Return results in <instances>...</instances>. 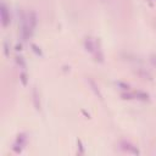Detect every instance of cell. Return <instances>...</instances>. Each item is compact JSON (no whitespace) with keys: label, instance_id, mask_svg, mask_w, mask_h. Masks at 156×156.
<instances>
[{"label":"cell","instance_id":"6da1fadb","mask_svg":"<svg viewBox=\"0 0 156 156\" xmlns=\"http://www.w3.org/2000/svg\"><path fill=\"white\" fill-rule=\"evenodd\" d=\"M0 14H1V23H3L4 27H6L7 25H9V22H10V15H9V12H7V7L4 3L1 4Z\"/></svg>","mask_w":156,"mask_h":156},{"label":"cell","instance_id":"7a4b0ae2","mask_svg":"<svg viewBox=\"0 0 156 156\" xmlns=\"http://www.w3.org/2000/svg\"><path fill=\"white\" fill-rule=\"evenodd\" d=\"M84 47L87 49V51L92 53V54H94L95 51H96V47H95V44L92 41L90 38H87V39L84 40Z\"/></svg>","mask_w":156,"mask_h":156},{"label":"cell","instance_id":"3957f363","mask_svg":"<svg viewBox=\"0 0 156 156\" xmlns=\"http://www.w3.org/2000/svg\"><path fill=\"white\" fill-rule=\"evenodd\" d=\"M121 145L123 146V149H124V150H127V151H129V152H133V154H139L138 149H137L136 146H133L132 144H129V143H127V142H122V143H121Z\"/></svg>","mask_w":156,"mask_h":156},{"label":"cell","instance_id":"277c9868","mask_svg":"<svg viewBox=\"0 0 156 156\" xmlns=\"http://www.w3.org/2000/svg\"><path fill=\"white\" fill-rule=\"evenodd\" d=\"M28 22H29V26H31V28H32V29H34L35 25H37V15H35V12H34V11H32V12L29 14V20H28Z\"/></svg>","mask_w":156,"mask_h":156},{"label":"cell","instance_id":"5b68a950","mask_svg":"<svg viewBox=\"0 0 156 156\" xmlns=\"http://www.w3.org/2000/svg\"><path fill=\"white\" fill-rule=\"evenodd\" d=\"M33 101H34V106L37 110H40V102H39V96L37 93V89H33Z\"/></svg>","mask_w":156,"mask_h":156},{"label":"cell","instance_id":"8992f818","mask_svg":"<svg viewBox=\"0 0 156 156\" xmlns=\"http://www.w3.org/2000/svg\"><path fill=\"white\" fill-rule=\"evenodd\" d=\"M134 96L137 99H140V100H149V94H146L144 92H140V90H137L134 93Z\"/></svg>","mask_w":156,"mask_h":156},{"label":"cell","instance_id":"52a82bcc","mask_svg":"<svg viewBox=\"0 0 156 156\" xmlns=\"http://www.w3.org/2000/svg\"><path fill=\"white\" fill-rule=\"evenodd\" d=\"M89 83H90V85H92V87H93V90H94V92H95V94L98 95V96H99V98H100V99H102L101 94H100V92H99V89L96 88V85H95V84H94V82L92 81V79H89Z\"/></svg>","mask_w":156,"mask_h":156},{"label":"cell","instance_id":"ba28073f","mask_svg":"<svg viewBox=\"0 0 156 156\" xmlns=\"http://www.w3.org/2000/svg\"><path fill=\"white\" fill-rule=\"evenodd\" d=\"M16 61H17V63H18L22 68H26V63H25V60H23L22 56H17V57H16Z\"/></svg>","mask_w":156,"mask_h":156},{"label":"cell","instance_id":"9c48e42d","mask_svg":"<svg viewBox=\"0 0 156 156\" xmlns=\"http://www.w3.org/2000/svg\"><path fill=\"white\" fill-rule=\"evenodd\" d=\"M20 78H21V82H22V84H23V85H26V84H27V75H26L25 72H21Z\"/></svg>","mask_w":156,"mask_h":156},{"label":"cell","instance_id":"30bf717a","mask_svg":"<svg viewBox=\"0 0 156 156\" xmlns=\"http://www.w3.org/2000/svg\"><path fill=\"white\" fill-rule=\"evenodd\" d=\"M32 48H33V51L35 53V54H38V55H40V56H43V53H41V50H40V48H38L35 44H32Z\"/></svg>","mask_w":156,"mask_h":156},{"label":"cell","instance_id":"8fae6325","mask_svg":"<svg viewBox=\"0 0 156 156\" xmlns=\"http://www.w3.org/2000/svg\"><path fill=\"white\" fill-rule=\"evenodd\" d=\"M118 87H121V89H124V90H129V85L126 84V83H122V82H117L116 83Z\"/></svg>","mask_w":156,"mask_h":156},{"label":"cell","instance_id":"7c38bea8","mask_svg":"<svg viewBox=\"0 0 156 156\" xmlns=\"http://www.w3.org/2000/svg\"><path fill=\"white\" fill-rule=\"evenodd\" d=\"M121 96H122L123 99H133V96H134V94H124V93H123V94H121Z\"/></svg>","mask_w":156,"mask_h":156},{"label":"cell","instance_id":"4fadbf2b","mask_svg":"<svg viewBox=\"0 0 156 156\" xmlns=\"http://www.w3.org/2000/svg\"><path fill=\"white\" fill-rule=\"evenodd\" d=\"M4 49H5V55L9 56V45H7V41L4 43Z\"/></svg>","mask_w":156,"mask_h":156},{"label":"cell","instance_id":"5bb4252c","mask_svg":"<svg viewBox=\"0 0 156 156\" xmlns=\"http://www.w3.org/2000/svg\"><path fill=\"white\" fill-rule=\"evenodd\" d=\"M16 50H22V45H21V44H17V45H16Z\"/></svg>","mask_w":156,"mask_h":156}]
</instances>
